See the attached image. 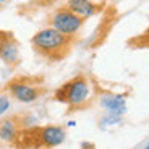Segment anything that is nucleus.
<instances>
[{"mask_svg":"<svg viewBox=\"0 0 149 149\" xmlns=\"http://www.w3.org/2000/svg\"><path fill=\"white\" fill-rule=\"evenodd\" d=\"M31 44L39 55L50 60H62L71 49L73 37H68L49 26L37 31L31 39Z\"/></svg>","mask_w":149,"mask_h":149,"instance_id":"nucleus-1","label":"nucleus"},{"mask_svg":"<svg viewBox=\"0 0 149 149\" xmlns=\"http://www.w3.org/2000/svg\"><path fill=\"white\" fill-rule=\"evenodd\" d=\"M55 99L67 104L71 109H79L88 105V102L91 101V84L88 78L79 74L67 81L60 89H57Z\"/></svg>","mask_w":149,"mask_h":149,"instance_id":"nucleus-2","label":"nucleus"},{"mask_svg":"<svg viewBox=\"0 0 149 149\" xmlns=\"http://www.w3.org/2000/svg\"><path fill=\"white\" fill-rule=\"evenodd\" d=\"M49 21H50V28H54V29H57L58 33L65 34L68 37H74L83 28L84 19L79 18L78 15H74L67 7H62L54 11Z\"/></svg>","mask_w":149,"mask_h":149,"instance_id":"nucleus-3","label":"nucleus"},{"mask_svg":"<svg viewBox=\"0 0 149 149\" xmlns=\"http://www.w3.org/2000/svg\"><path fill=\"white\" fill-rule=\"evenodd\" d=\"M65 130L57 125H47V127L34 130V146L36 148H57L65 141Z\"/></svg>","mask_w":149,"mask_h":149,"instance_id":"nucleus-4","label":"nucleus"},{"mask_svg":"<svg viewBox=\"0 0 149 149\" xmlns=\"http://www.w3.org/2000/svg\"><path fill=\"white\" fill-rule=\"evenodd\" d=\"M8 93L11 97H15L18 102L21 104H31V102H36L42 94V89L39 86L33 84L29 81H24V79H15L7 86Z\"/></svg>","mask_w":149,"mask_h":149,"instance_id":"nucleus-5","label":"nucleus"},{"mask_svg":"<svg viewBox=\"0 0 149 149\" xmlns=\"http://www.w3.org/2000/svg\"><path fill=\"white\" fill-rule=\"evenodd\" d=\"M0 60L7 65H16L19 62V47L10 33L0 31Z\"/></svg>","mask_w":149,"mask_h":149,"instance_id":"nucleus-6","label":"nucleus"},{"mask_svg":"<svg viewBox=\"0 0 149 149\" xmlns=\"http://www.w3.org/2000/svg\"><path fill=\"white\" fill-rule=\"evenodd\" d=\"M99 104L107 110V113L123 117L127 112V97L125 94H112L105 93L99 97Z\"/></svg>","mask_w":149,"mask_h":149,"instance_id":"nucleus-7","label":"nucleus"},{"mask_svg":"<svg viewBox=\"0 0 149 149\" xmlns=\"http://www.w3.org/2000/svg\"><path fill=\"white\" fill-rule=\"evenodd\" d=\"M67 8L73 11L74 15H78L79 18L86 19L99 13L101 5L94 3L91 0H67Z\"/></svg>","mask_w":149,"mask_h":149,"instance_id":"nucleus-8","label":"nucleus"},{"mask_svg":"<svg viewBox=\"0 0 149 149\" xmlns=\"http://www.w3.org/2000/svg\"><path fill=\"white\" fill-rule=\"evenodd\" d=\"M16 134H18V130H16V123L15 120H3V122L0 123V139L2 141H13L16 138Z\"/></svg>","mask_w":149,"mask_h":149,"instance_id":"nucleus-9","label":"nucleus"},{"mask_svg":"<svg viewBox=\"0 0 149 149\" xmlns=\"http://www.w3.org/2000/svg\"><path fill=\"white\" fill-rule=\"evenodd\" d=\"M120 122H122V117L112 115V113H105V115L101 118V127H102V128L112 127V125H117V123H120Z\"/></svg>","mask_w":149,"mask_h":149,"instance_id":"nucleus-10","label":"nucleus"},{"mask_svg":"<svg viewBox=\"0 0 149 149\" xmlns=\"http://www.w3.org/2000/svg\"><path fill=\"white\" fill-rule=\"evenodd\" d=\"M8 109H10V97H8V94L0 93V117L7 113Z\"/></svg>","mask_w":149,"mask_h":149,"instance_id":"nucleus-11","label":"nucleus"},{"mask_svg":"<svg viewBox=\"0 0 149 149\" xmlns=\"http://www.w3.org/2000/svg\"><path fill=\"white\" fill-rule=\"evenodd\" d=\"M141 39H143V42H141L139 47H149V31H148V34H146L144 37H141Z\"/></svg>","mask_w":149,"mask_h":149,"instance_id":"nucleus-12","label":"nucleus"},{"mask_svg":"<svg viewBox=\"0 0 149 149\" xmlns=\"http://www.w3.org/2000/svg\"><path fill=\"white\" fill-rule=\"evenodd\" d=\"M74 125H76V122H73V120H71V122H68V127H74Z\"/></svg>","mask_w":149,"mask_h":149,"instance_id":"nucleus-13","label":"nucleus"},{"mask_svg":"<svg viewBox=\"0 0 149 149\" xmlns=\"http://www.w3.org/2000/svg\"><path fill=\"white\" fill-rule=\"evenodd\" d=\"M144 149H149V144H148V146H144Z\"/></svg>","mask_w":149,"mask_h":149,"instance_id":"nucleus-14","label":"nucleus"},{"mask_svg":"<svg viewBox=\"0 0 149 149\" xmlns=\"http://www.w3.org/2000/svg\"><path fill=\"white\" fill-rule=\"evenodd\" d=\"M2 2H7V0H0V3H2Z\"/></svg>","mask_w":149,"mask_h":149,"instance_id":"nucleus-15","label":"nucleus"},{"mask_svg":"<svg viewBox=\"0 0 149 149\" xmlns=\"http://www.w3.org/2000/svg\"><path fill=\"white\" fill-rule=\"evenodd\" d=\"M0 7H2V3H0Z\"/></svg>","mask_w":149,"mask_h":149,"instance_id":"nucleus-16","label":"nucleus"}]
</instances>
